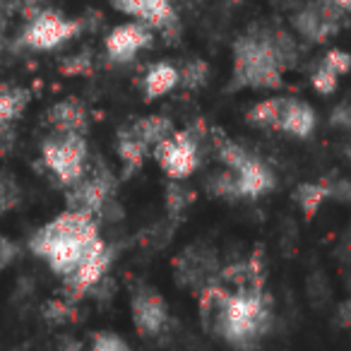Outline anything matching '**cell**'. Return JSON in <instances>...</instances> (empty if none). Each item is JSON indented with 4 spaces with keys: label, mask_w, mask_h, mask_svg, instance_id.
<instances>
[{
    "label": "cell",
    "mask_w": 351,
    "mask_h": 351,
    "mask_svg": "<svg viewBox=\"0 0 351 351\" xmlns=\"http://www.w3.org/2000/svg\"><path fill=\"white\" fill-rule=\"evenodd\" d=\"M41 154L51 173L65 186H75L87 173L89 149L84 135L80 132H56L44 142Z\"/></svg>",
    "instance_id": "277c9868"
},
{
    "label": "cell",
    "mask_w": 351,
    "mask_h": 351,
    "mask_svg": "<svg viewBox=\"0 0 351 351\" xmlns=\"http://www.w3.org/2000/svg\"><path fill=\"white\" fill-rule=\"evenodd\" d=\"M181 82V75L171 63H156L145 75V94L147 99H159L169 94L176 84Z\"/></svg>",
    "instance_id": "2e32d148"
},
{
    "label": "cell",
    "mask_w": 351,
    "mask_h": 351,
    "mask_svg": "<svg viewBox=\"0 0 351 351\" xmlns=\"http://www.w3.org/2000/svg\"><path fill=\"white\" fill-rule=\"evenodd\" d=\"M111 258H113L111 248H108L106 243L99 245L70 277H65V284H68L70 291H73L75 296H82V293L92 291V289L106 277L108 267H111Z\"/></svg>",
    "instance_id": "8fae6325"
},
{
    "label": "cell",
    "mask_w": 351,
    "mask_h": 351,
    "mask_svg": "<svg viewBox=\"0 0 351 351\" xmlns=\"http://www.w3.org/2000/svg\"><path fill=\"white\" fill-rule=\"evenodd\" d=\"M330 5H335L337 10H349L351 12V0H327Z\"/></svg>",
    "instance_id": "836d02e7"
},
{
    "label": "cell",
    "mask_w": 351,
    "mask_h": 351,
    "mask_svg": "<svg viewBox=\"0 0 351 351\" xmlns=\"http://www.w3.org/2000/svg\"><path fill=\"white\" fill-rule=\"evenodd\" d=\"M217 154H219V159L224 161L226 169H231V171H236L241 164H245V161L253 156V154H248L243 147L236 145V142H231V140L219 142V149H217Z\"/></svg>",
    "instance_id": "cb8c5ba5"
},
{
    "label": "cell",
    "mask_w": 351,
    "mask_h": 351,
    "mask_svg": "<svg viewBox=\"0 0 351 351\" xmlns=\"http://www.w3.org/2000/svg\"><path fill=\"white\" fill-rule=\"evenodd\" d=\"M322 65L341 77V75H346L351 70V56L341 49H332V51H327V56L322 58Z\"/></svg>",
    "instance_id": "83f0119b"
},
{
    "label": "cell",
    "mask_w": 351,
    "mask_h": 351,
    "mask_svg": "<svg viewBox=\"0 0 351 351\" xmlns=\"http://www.w3.org/2000/svg\"><path fill=\"white\" fill-rule=\"evenodd\" d=\"M135 130V135L145 142L147 147H156L159 142H164L166 137L173 132V125H171L169 118L164 116H147L142 121H137L135 125H130Z\"/></svg>",
    "instance_id": "ac0fdd59"
},
{
    "label": "cell",
    "mask_w": 351,
    "mask_h": 351,
    "mask_svg": "<svg viewBox=\"0 0 351 351\" xmlns=\"http://www.w3.org/2000/svg\"><path fill=\"white\" fill-rule=\"evenodd\" d=\"M200 315L210 335L239 349H250L272 325V303L263 289L231 291L210 284L200 293Z\"/></svg>",
    "instance_id": "6da1fadb"
},
{
    "label": "cell",
    "mask_w": 351,
    "mask_h": 351,
    "mask_svg": "<svg viewBox=\"0 0 351 351\" xmlns=\"http://www.w3.org/2000/svg\"><path fill=\"white\" fill-rule=\"evenodd\" d=\"M63 73L68 75H80V73H89V58L87 56H75V58L65 60Z\"/></svg>",
    "instance_id": "f546056e"
},
{
    "label": "cell",
    "mask_w": 351,
    "mask_h": 351,
    "mask_svg": "<svg viewBox=\"0 0 351 351\" xmlns=\"http://www.w3.org/2000/svg\"><path fill=\"white\" fill-rule=\"evenodd\" d=\"M207 188L217 197H239V183H236V173L231 169H226L224 173L212 176Z\"/></svg>",
    "instance_id": "603a6c76"
},
{
    "label": "cell",
    "mask_w": 351,
    "mask_h": 351,
    "mask_svg": "<svg viewBox=\"0 0 351 351\" xmlns=\"http://www.w3.org/2000/svg\"><path fill=\"white\" fill-rule=\"evenodd\" d=\"M29 104V92L20 87H0V128L12 125V121L25 113Z\"/></svg>",
    "instance_id": "e0dca14e"
},
{
    "label": "cell",
    "mask_w": 351,
    "mask_h": 351,
    "mask_svg": "<svg viewBox=\"0 0 351 351\" xmlns=\"http://www.w3.org/2000/svg\"><path fill=\"white\" fill-rule=\"evenodd\" d=\"M130 311L135 327L147 337H156L169 322V306H166L164 296L159 291H154V289H137L132 293Z\"/></svg>",
    "instance_id": "ba28073f"
},
{
    "label": "cell",
    "mask_w": 351,
    "mask_h": 351,
    "mask_svg": "<svg viewBox=\"0 0 351 351\" xmlns=\"http://www.w3.org/2000/svg\"><path fill=\"white\" fill-rule=\"evenodd\" d=\"M111 5L118 12L137 17V22H145L147 27H156V29H164L176 22L171 0H111Z\"/></svg>",
    "instance_id": "7c38bea8"
},
{
    "label": "cell",
    "mask_w": 351,
    "mask_h": 351,
    "mask_svg": "<svg viewBox=\"0 0 351 351\" xmlns=\"http://www.w3.org/2000/svg\"><path fill=\"white\" fill-rule=\"evenodd\" d=\"M335 123H337V125L349 128L351 125V108L349 106H339V111L335 113Z\"/></svg>",
    "instance_id": "d6a6232c"
},
{
    "label": "cell",
    "mask_w": 351,
    "mask_h": 351,
    "mask_svg": "<svg viewBox=\"0 0 351 351\" xmlns=\"http://www.w3.org/2000/svg\"><path fill=\"white\" fill-rule=\"evenodd\" d=\"M113 181L116 178L106 169H94L92 173H84L68 195L70 210L89 212V215L97 217L111 202L113 186H116Z\"/></svg>",
    "instance_id": "52a82bcc"
},
{
    "label": "cell",
    "mask_w": 351,
    "mask_h": 351,
    "mask_svg": "<svg viewBox=\"0 0 351 351\" xmlns=\"http://www.w3.org/2000/svg\"><path fill=\"white\" fill-rule=\"evenodd\" d=\"M154 156L171 181H183V178L193 176L200 164L197 140L188 130L171 132L164 142L154 147Z\"/></svg>",
    "instance_id": "5b68a950"
},
{
    "label": "cell",
    "mask_w": 351,
    "mask_h": 351,
    "mask_svg": "<svg viewBox=\"0 0 351 351\" xmlns=\"http://www.w3.org/2000/svg\"><path fill=\"white\" fill-rule=\"evenodd\" d=\"M277 130L301 137V140L311 137L313 130H315V111L311 108V104L298 101V99H284Z\"/></svg>",
    "instance_id": "5bb4252c"
},
{
    "label": "cell",
    "mask_w": 351,
    "mask_h": 351,
    "mask_svg": "<svg viewBox=\"0 0 351 351\" xmlns=\"http://www.w3.org/2000/svg\"><path fill=\"white\" fill-rule=\"evenodd\" d=\"M17 258V245L8 236H0V272L10 267V263Z\"/></svg>",
    "instance_id": "f1b7e54d"
},
{
    "label": "cell",
    "mask_w": 351,
    "mask_h": 351,
    "mask_svg": "<svg viewBox=\"0 0 351 351\" xmlns=\"http://www.w3.org/2000/svg\"><path fill=\"white\" fill-rule=\"evenodd\" d=\"M337 315H339L341 327H346V330H351V298H349V301L341 303V306H339V313H337Z\"/></svg>",
    "instance_id": "1f68e13d"
},
{
    "label": "cell",
    "mask_w": 351,
    "mask_h": 351,
    "mask_svg": "<svg viewBox=\"0 0 351 351\" xmlns=\"http://www.w3.org/2000/svg\"><path fill=\"white\" fill-rule=\"evenodd\" d=\"M282 104H284L282 97H277V99H265V101H260L255 108H250V111H248V121L253 123V125L274 128V130H277L279 116H282Z\"/></svg>",
    "instance_id": "44dd1931"
},
{
    "label": "cell",
    "mask_w": 351,
    "mask_h": 351,
    "mask_svg": "<svg viewBox=\"0 0 351 351\" xmlns=\"http://www.w3.org/2000/svg\"><path fill=\"white\" fill-rule=\"evenodd\" d=\"M77 32V20H68L58 12H41L27 25L25 34H22V44L34 51H51L56 46L65 44L68 39H73Z\"/></svg>",
    "instance_id": "8992f818"
},
{
    "label": "cell",
    "mask_w": 351,
    "mask_h": 351,
    "mask_svg": "<svg viewBox=\"0 0 351 351\" xmlns=\"http://www.w3.org/2000/svg\"><path fill=\"white\" fill-rule=\"evenodd\" d=\"M234 173L239 183V197H260L274 186V173L255 156L241 164Z\"/></svg>",
    "instance_id": "4fadbf2b"
},
{
    "label": "cell",
    "mask_w": 351,
    "mask_h": 351,
    "mask_svg": "<svg viewBox=\"0 0 351 351\" xmlns=\"http://www.w3.org/2000/svg\"><path fill=\"white\" fill-rule=\"evenodd\" d=\"M29 3H36V0H29Z\"/></svg>",
    "instance_id": "d590c367"
},
{
    "label": "cell",
    "mask_w": 351,
    "mask_h": 351,
    "mask_svg": "<svg viewBox=\"0 0 351 351\" xmlns=\"http://www.w3.org/2000/svg\"><path fill=\"white\" fill-rule=\"evenodd\" d=\"M65 351H80V344H75V341H68V346H65Z\"/></svg>",
    "instance_id": "e575fe53"
},
{
    "label": "cell",
    "mask_w": 351,
    "mask_h": 351,
    "mask_svg": "<svg viewBox=\"0 0 351 351\" xmlns=\"http://www.w3.org/2000/svg\"><path fill=\"white\" fill-rule=\"evenodd\" d=\"M337 80H339V75L332 73L330 68H325V65L320 63V68L313 73V89H315L317 94H332L337 89Z\"/></svg>",
    "instance_id": "4316f807"
},
{
    "label": "cell",
    "mask_w": 351,
    "mask_h": 351,
    "mask_svg": "<svg viewBox=\"0 0 351 351\" xmlns=\"http://www.w3.org/2000/svg\"><path fill=\"white\" fill-rule=\"evenodd\" d=\"M92 351H132L123 337L113 332H97L92 339Z\"/></svg>",
    "instance_id": "484cf974"
},
{
    "label": "cell",
    "mask_w": 351,
    "mask_h": 351,
    "mask_svg": "<svg viewBox=\"0 0 351 351\" xmlns=\"http://www.w3.org/2000/svg\"><path fill=\"white\" fill-rule=\"evenodd\" d=\"M46 118H49L51 128L56 132H80V135H84L89 128L87 108L77 99H65V101L53 104Z\"/></svg>",
    "instance_id": "9a60e30c"
},
{
    "label": "cell",
    "mask_w": 351,
    "mask_h": 351,
    "mask_svg": "<svg viewBox=\"0 0 351 351\" xmlns=\"http://www.w3.org/2000/svg\"><path fill=\"white\" fill-rule=\"evenodd\" d=\"M152 44V32L145 22H125L108 32L106 36V53L116 63L132 60L142 49Z\"/></svg>",
    "instance_id": "9c48e42d"
},
{
    "label": "cell",
    "mask_w": 351,
    "mask_h": 351,
    "mask_svg": "<svg viewBox=\"0 0 351 351\" xmlns=\"http://www.w3.org/2000/svg\"><path fill=\"white\" fill-rule=\"evenodd\" d=\"M147 152H149V147L135 135L132 128H125V130L118 132V156H121L128 169H137Z\"/></svg>",
    "instance_id": "ffe728a7"
},
{
    "label": "cell",
    "mask_w": 351,
    "mask_h": 351,
    "mask_svg": "<svg viewBox=\"0 0 351 351\" xmlns=\"http://www.w3.org/2000/svg\"><path fill=\"white\" fill-rule=\"evenodd\" d=\"M176 267H178V279L191 289H200L202 291L205 287L215 284L212 277L217 274V258L212 253H205V248H200V245L188 248L178 258Z\"/></svg>",
    "instance_id": "30bf717a"
},
{
    "label": "cell",
    "mask_w": 351,
    "mask_h": 351,
    "mask_svg": "<svg viewBox=\"0 0 351 351\" xmlns=\"http://www.w3.org/2000/svg\"><path fill=\"white\" fill-rule=\"evenodd\" d=\"M99 239V226L94 215L80 210H68L63 215L53 217L46 226H41L29 241V248L34 255L46 258L53 248L73 241H94Z\"/></svg>",
    "instance_id": "3957f363"
},
{
    "label": "cell",
    "mask_w": 351,
    "mask_h": 351,
    "mask_svg": "<svg viewBox=\"0 0 351 351\" xmlns=\"http://www.w3.org/2000/svg\"><path fill=\"white\" fill-rule=\"evenodd\" d=\"M327 197H330V183H301L293 193V200L306 217L315 215Z\"/></svg>",
    "instance_id": "d6986e66"
},
{
    "label": "cell",
    "mask_w": 351,
    "mask_h": 351,
    "mask_svg": "<svg viewBox=\"0 0 351 351\" xmlns=\"http://www.w3.org/2000/svg\"><path fill=\"white\" fill-rule=\"evenodd\" d=\"M330 195L339 197L344 202H351V181H339L337 186H330Z\"/></svg>",
    "instance_id": "4dcf8cb0"
},
{
    "label": "cell",
    "mask_w": 351,
    "mask_h": 351,
    "mask_svg": "<svg viewBox=\"0 0 351 351\" xmlns=\"http://www.w3.org/2000/svg\"><path fill=\"white\" fill-rule=\"evenodd\" d=\"M178 75H181V82L186 84L188 89H197L207 82L210 68H207V63H202V60H191L186 68L178 70Z\"/></svg>",
    "instance_id": "d4e9b609"
},
{
    "label": "cell",
    "mask_w": 351,
    "mask_h": 351,
    "mask_svg": "<svg viewBox=\"0 0 351 351\" xmlns=\"http://www.w3.org/2000/svg\"><path fill=\"white\" fill-rule=\"evenodd\" d=\"M293 53V44L272 36L248 34L234 46V82L236 87L272 89L282 84V73Z\"/></svg>",
    "instance_id": "7a4b0ae2"
},
{
    "label": "cell",
    "mask_w": 351,
    "mask_h": 351,
    "mask_svg": "<svg viewBox=\"0 0 351 351\" xmlns=\"http://www.w3.org/2000/svg\"><path fill=\"white\" fill-rule=\"evenodd\" d=\"M22 191L17 186L15 176L10 173H0V212H10L20 205Z\"/></svg>",
    "instance_id": "7402d4cb"
}]
</instances>
